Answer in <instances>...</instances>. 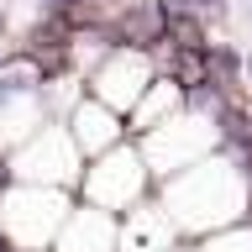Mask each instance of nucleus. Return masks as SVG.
I'll use <instances>...</instances> for the list:
<instances>
[{
    "instance_id": "obj_11",
    "label": "nucleus",
    "mask_w": 252,
    "mask_h": 252,
    "mask_svg": "<svg viewBox=\"0 0 252 252\" xmlns=\"http://www.w3.org/2000/svg\"><path fill=\"white\" fill-rule=\"evenodd\" d=\"M184 5L194 16H220V11H226V0H184Z\"/></svg>"
},
{
    "instance_id": "obj_3",
    "label": "nucleus",
    "mask_w": 252,
    "mask_h": 252,
    "mask_svg": "<svg viewBox=\"0 0 252 252\" xmlns=\"http://www.w3.org/2000/svg\"><path fill=\"white\" fill-rule=\"evenodd\" d=\"M74 147L79 142L63 131V126H42L37 137L21 142V153H16V179H27V184H68L74 179Z\"/></svg>"
},
{
    "instance_id": "obj_7",
    "label": "nucleus",
    "mask_w": 252,
    "mask_h": 252,
    "mask_svg": "<svg viewBox=\"0 0 252 252\" xmlns=\"http://www.w3.org/2000/svg\"><path fill=\"white\" fill-rule=\"evenodd\" d=\"M173 226H179V220H173L163 205H137V210L121 220L116 252H168L173 247Z\"/></svg>"
},
{
    "instance_id": "obj_2",
    "label": "nucleus",
    "mask_w": 252,
    "mask_h": 252,
    "mask_svg": "<svg viewBox=\"0 0 252 252\" xmlns=\"http://www.w3.org/2000/svg\"><path fill=\"white\" fill-rule=\"evenodd\" d=\"M63 220H68V205L47 184H16L0 194V226L21 252H37L53 231H63Z\"/></svg>"
},
{
    "instance_id": "obj_8",
    "label": "nucleus",
    "mask_w": 252,
    "mask_h": 252,
    "mask_svg": "<svg viewBox=\"0 0 252 252\" xmlns=\"http://www.w3.org/2000/svg\"><path fill=\"white\" fill-rule=\"evenodd\" d=\"M116 137H121V121H116V110L105 100H90V105L74 110V142L84 153H110Z\"/></svg>"
},
{
    "instance_id": "obj_14",
    "label": "nucleus",
    "mask_w": 252,
    "mask_h": 252,
    "mask_svg": "<svg viewBox=\"0 0 252 252\" xmlns=\"http://www.w3.org/2000/svg\"><path fill=\"white\" fill-rule=\"evenodd\" d=\"M247 74H252V63H247Z\"/></svg>"
},
{
    "instance_id": "obj_6",
    "label": "nucleus",
    "mask_w": 252,
    "mask_h": 252,
    "mask_svg": "<svg viewBox=\"0 0 252 252\" xmlns=\"http://www.w3.org/2000/svg\"><path fill=\"white\" fill-rule=\"evenodd\" d=\"M116 242H121V226L110 220L105 205L68 210V220H63V231H58V252H116Z\"/></svg>"
},
{
    "instance_id": "obj_5",
    "label": "nucleus",
    "mask_w": 252,
    "mask_h": 252,
    "mask_svg": "<svg viewBox=\"0 0 252 252\" xmlns=\"http://www.w3.org/2000/svg\"><path fill=\"white\" fill-rule=\"evenodd\" d=\"M142 84H153L147 58H142V53H126V47H110L105 68L94 74V100H105L110 110H116V105H131V100L142 94Z\"/></svg>"
},
{
    "instance_id": "obj_9",
    "label": "nucleus",
    "mask_w": 252,
    "mask_h": 252,
    "mask_svg": "<svg viewBox=\"0 0 252 252\" xmlns=\"http://www.w3.org/2000/svg\"><path fill=\"white\" fill-rule=\"evenodd\" d=\"M173 110H179V84H153V94L142 100V110H137V126H147L153 131L158 121H168Z\"/></svg>"
},
{
    "instance_id": "obj_13",
    "label": "nucleus",
    "mask_w": 252,
    "mask_h": 252,
    "mask_svg": "<svg viewBox=\"0 0 252 252\" xmlns=\"http://www.w3.org/2000/svg\"><path fill=\"white\" fill-rule=\"evenodd\" d=\"M168 252H184V247H168Z\"/></svg>"
},
{
    "instance_id": "obj_10",
    "label": "nucleus",
    "mask_w": 252,
    "mask_h": 252,
    "mask_svg": "<svg viewBox=\"0 0 252 252\" xmlns=\"http://www.w3.org/2000/svg\"><path fill=\"white\" fill-rule=\"evenodd\" d=\"M205 252H252V231L247 226H242V231H220V236H210Z\"/></svg>"
},
{
    "instance_id": "obj_1",
    "label": "nucleus",
    "mask_w": 252,
    "mask_h": 252,
    "mask_svg": "<svg viewBox=\"0 0 252 252\" xmlns=\"http://www.w3.org/2000/svg\"><path fill=\"white\" fill-rule=\"evenodd\" d=\"M168 205H173V210H168L173 220L184 216L189 205H200L184 226L210 231V226H220V220L242 216V173L226 168V163H189V173L168 189Z\"/></svg>"
},
{
    "instance_id": "obj_12",
    "label": "nucleus",
    "mask_w": 252,
    "mask_h": 252,
    "mask_svg": "<svg viewBox=\"0 0 252 252\" xmlns=\"http://www.w3.org/2000/svg\"><path fill=\"white\" fill-rule=\"evenodd\" d=\"M42 5H47V11H74L79 0H42Z\"/></svg>"
},
{
    "instance_id": "obj_4",
    "label": "nucleus",
    "mask_w": 252,
    "mask_h": 252,
    "mask_svg": "<svg viewBox=\"0 0 252 252\" xmlns=\"http://www.w3.org/2000/svg\"><path fill=\"white\" fill-rule=\"evenodd\" d=\"M84 184H90V194H94L100 205H110V210H116V205H131V200L142 194L147 168H142L137 153H105V158L90 168V179H84Z\"/></svg>"
}]
</instances>
